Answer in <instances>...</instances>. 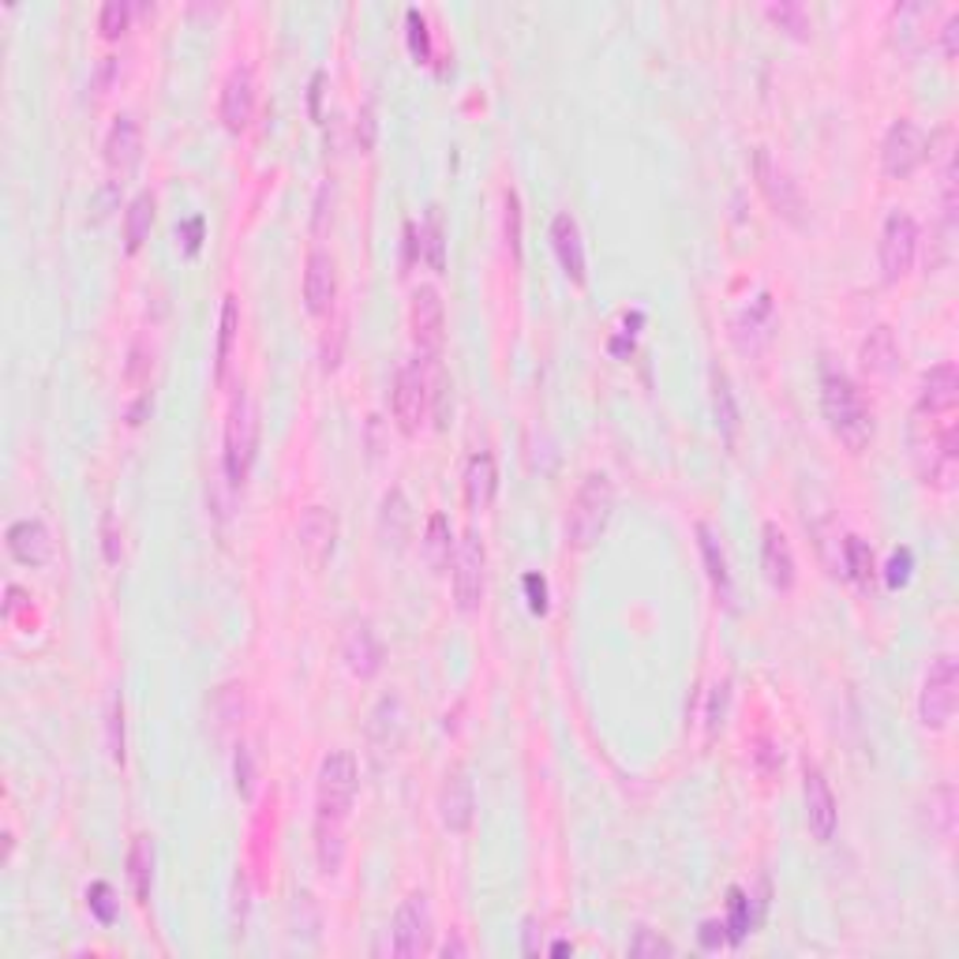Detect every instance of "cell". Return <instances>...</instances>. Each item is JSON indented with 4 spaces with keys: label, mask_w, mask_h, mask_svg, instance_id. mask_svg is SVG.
I'll return each instance as SVG.
<instances>
[{
    "label": "cell",
    "mask_w": 959,
    "mask_h": 959,
    "mask_svg": "<svg viewBox=\"0 0 959 959\" xmlns=\"http://www.w3.org/2000/svg\"><path fill=\"white\" fill-rule=\"evenodd\" d=\"M911 465L926 488H952L959 443L956 409H919L911 412Z\"/></svg>",
    "instance_id": "cell-1"
},
{
    "label": "cell",
    "mask_w": 959,
    "mask_h": 959,
    "mask_svg": "<svg viewBox=\"0 0 959 959\" xmlns=\"http://www.w3.org/2000/svg\"><path fill=\"white\" fill-rule=\"evenodd\" d=\"M821 412H824V420H829L832 435L840 438L847 451H862V446L874 438V420H869L866 401H862L858 386L843 372H824Z\"/></svg>",
    "instance_id": "cell-2"
},
{
    "label": "cell",
    "mask_w": 959,
    "mask_h": 959,
    "mask_svg": "<svg viewBox=\"0 0 959 959\" xmlns=\"http://www.w3.org/2000/svg\"><path fill=\"white\" fill-rule=\"evenodd\" d=\"M615 514V483L607 472H588L574 491V503L566 510V543L574 551H588L607 533Z\"/></svg>",
    "instance_id": "cell-3"
},
{
    "label": "cell",
    "mask_w": 959,
    "mask_h": 959,
    "mask_svg": "<svg viewBox=\"0 0 959 959\" xmlns=\"http://www.w3.org/2000/svg\"><path fill=\"white\" fill-rule=\"evenodd\" d=\"M356 780H360V769L353 753L349 750L327 753L319 764V776H315V817L346 824L356 798Z\"/></svg>",
    "instance_id": "cell-4"
},
{
    "label": "cell",
    "mask_w": 959,
    "mask_h": 959,
    "mask_svg": "<svg viewBox=\"0 0 959 959\" xmlns=\"http://www.w3.org/2000/svg\"><path fill=\"white\" fill-rule=\"evenodd\" d=\"M956 701H959V667L952 653H940L929 659L926 679H922V693H919V720L926 732H945L956 716Z\"/></svg>",
    "instance_id": "cell-5"
},
{
    "label": "cell",
    "mask_w": 959,
    "mask_h": 959,
    "mask_svg": "<svg viewBox=\"0 0 959 959\" xmlns=\"http://www.w3.org/2000/svg\"><path fill=\"white\" fill-rule=\"evenodd\" d=\"M255 454H259V409L241 394L225 420V477L233 488H244Z\"/></svg>",
    "instance_id": "cell-6"
},
{
    "label": "cell",
    "mask_w": 959,
    "mask_h": 959,
    "mask_svg": "<svg viewBox=\"0 0 959 959\" xmlns=\"http://www.w3.org/2000/svg\"><path fill=\"white\" fill-rule=\"evenodd\" d=\"M753 177H758V188L764 191L769 207L776 210L780 218H787L791 225H803V210H806L803 191H798V184L791 180V173L772 157L769 147H758V151H753Z\"/></svg>",
    "instance_id": "cell-7"
},
{
    "label": "cell",
    "mask_w": 959,
    "mask_h": 959,
    "mask_svg": "<svg viewBox=\"0 0 959 959\" xmlns=\"http://www.w3.org/2000/svg\"><path fill=\"white\" fill-rule=\"evenodd\" d=\"M926 151H929L926 131L914 125L911 117L892 120V128L885 131V143H881V169H885V177H892V180L911 177V173L919 169L922 162H926Z\"/></svg>",
    "instance_id": "cell-8"
},
{
    "label": "cell",
    "mask_w": 959,
    "mask_h": 959,
    "mask_svg": "<svg viewBox=\"0 0 959 959\" xmlns=\"http://www.w3.org/2000/svg\"><path fill=\"white\" fill-rule=\"evenodd\" d=\"M914 255H919V225H914L911 214L892 210V214L885 218L881 244H877V259H881L885 281L908 278V270L914 267Z\"/></svg>",
    "instance_id": "cell-9"
},
{
    "label": "cell",
    "mask_w": 959,
    "mask_h": 959,
    "mask_svg": "<svg viewBox=\"0 0 959 959\" xmlns=\"http://www.w3.org/2000/svg\"><path fill=\"white\" fill-rule=\"evenodd\" d=\"M483 566H488V551H483L480 533L469 529V533L461 536V543H457L454 562H451L457 611L472 615L483 604Z\"/></svg>",
    "instance_id": "cell-10"
},
{
    "label": "cell",
    "mask_w": 959,
    "mask_h": 959,
    "mask_svg": "<svg viewBox=\"0 0 959 959\" xmlns=\"http://www.w3.org/2000/svg\"><path fill=\"white\" fill-rule=\"evenodd\" d=\"M394 420H398V428L405 431V435H417L420 424H424L428 417V405H431V383H428V372H424V360H409V364L398 372V379H394Z\"/></svg>",
    "instance_id": "cell-11"
},
{
    "label": "cell",
    "mask_w": 959,
    "mask_h": 959,
    "mask_svg": "<svg viewBox=\"0 0 959 959\" xmlns=\"http://www.w3.org/2000/svg\"><path fill=\"white\" fill-rule=\"evenodd\" d=\"M409 330H412V341H417L420 356L435 360V353L443 349V341H446V307H443V296H438V289H431V285L412 289Z\"/></svg>",
    "instance_id": "cell-12"
},
{
    "label": "cell",
    "mask_w": 959,
    "mask_h": 959,
    "mask_svg": "<svg viewBox=\"0 0 959 959\" xmlns=\"http://www.w3.org/2000/svg\"><path fill=\"white\" fill-rule=\"evenodd\" d=\"M431 940V911L428 900L420 892L405 896L401 908L394 911V926H390V952L409 959V956H424Z\"/></svg>",
    "instance_id": "cell-13"
},
{
    "label": "cell",
    "mask_w": 959,
    "mask_h": 959,
    "mask_svg": "<svg viewBox=\"0 0 959 959\" xmlns=\"http://www.w3.org/2000/svg\"><path fill=\"white\" fill-rule=\"evenodd\" d=\"M472 817H477V795H472V780L461 764L446 769L443 787H438V821L446 832H469Z\"/></svg>",
    "instance_id": "cell-14"
},
{
    "label": "cell",
    "mask_w": 959,
    "mask_h": 959,
    "mask_svg": "<svg viewBox=\"0 0 959 959\" xmlns=\"http://www.w3.org/2000/svg\"><path fill=\"white\" fill-rule=\"evenodd\" d=\"M296 548L307 559V566L323 570L334 548H338V517L327 506H307L301 514V525H296Z\"/></svg>",
    "instance_id": "cell-15"
},
{
    "label": "cell",
    "mask_w": 959,
    "mask_h": 959,
    "mask_svg": "<svg viewBox=\"0 0 959 959\" xmlns=\"http://www.w3.org/2000/svg\"><path fill=\"white\" fill-rule=\"evenodd\" d=\"M405 732H409V712H405V701L398 693H386L379 698V705L367 716V742L372 750L386 758V753H398L405 742Z\"/></svg>",
    "instance_id": "cell-16"
},
{
    "label": "cell",
    "mask_w": 959,
    "mask_h": 959,
    "mask_svg": "<svg viewBox=\"0 0 959 959\" xmlns=\"http://www.w3.org/2000/svg\"><path fill=\"white\" fill-rule=\"evenodd\" d=\"M806 824L814 832L817 843H829L835 835V824H840V809H835V795L824 780V772L817 764H806Z\"/></svg>",
    "instance_id": "cell-17"
},
{
    "label": "cell",
    "mask_w": 959,
    "mask_h": 959,
    "mask_svg": "<svg viewBox=\"0 0 959 959\" xmlns=\"http://www.w3.org/2000/svg\"><path fill=\"white\" fill-rule=\"evenodd\" d=\"M139 157H143V131H139L131 113H120L113 120L109 136H105V165H109L113 177H128L139 165Z\"/></svg>",
    "instance_id": "cell-18"
},
{
    "label": "cell",
    "mask_w": 959,
    "mask_h": 959,
    "mask_svg": "<svg viewBox=\"0 0 959 959\" xmlns=\"http://www.w3.org/2000/svg\"><path fill=\"white\" fill-rule=\"evenodd\" d=\"M334 296H338V267H334V255L315 248L307 255V267H304V307L312 315H327L334 307Z\"/></svg>",
    "instance_id": "cell-19"
},
{
    "label": "cell",
    "mask_w": 959,
    "mask_h": 959,
    "mask_svg": "<svg viewBox=\"0 0 959 959\" xmlns=\"http://www.w3.org/2000/svg\"><path fill=\"white\" fill-rule=\"evenodd\" d=\"M255 117V72L236 65L222 86V125L229 131H244Z\"/></svg>",
    "instance_id": "cell-20"
},
{
    "label": "cell",
    "mask_w": 959,
    "mask_h": 959,
    "mask_svg": "<svg viewBox=\"0 0 959 959\" xmlns=\"http://www.w3.org/2000/svg\"><path fill=\"white\" fill-rule=\"evenodd\" d=\"M341 653H346V664L356 679H375V675L383 671V645H379V638H375V630L367 619H360L349 627L346 641H341Z\"/></svg>",
    "instance_id": "cell-21"
},
{
    "label": "cell",
    "mask_w": 959,
    "mask_h": 959,
    "mask_svg": "<svg viewBox=\"0 0 959 959\" xmlns=\"http://www.w3.org/2000/svg\"><path fill=\"white\" fill-rule=\"evenodd\" d=\"M551 248L559 255V267L574 285H585V241H581V225L574 214H555L551 222Z\"/></svg>",
    "instance_id": "cell-22"
},
{
    "label": "cell",
    "mask_w": 959,
    "mask_h": 959,
    "mask_svg": "<svg viewBox=\"0 0 959 959\" xmlns=\"http://www.w3.org/2000/svg\"><path fill=\"white\" fill-rule=\"evenodd\" d=\"M761 570L776 593H787L795 585V551H791L787 536L776 522L764 525V543H761Z\"/></svg>",
    "instance_id": "cell-23"
},
{
    "label": "cell",
    "mask_w": 959,
    "mask_h": 959,
    "mask_svg": "<svg viewBox=\"0 0 959 959\" xmlns=\"http://www.w3.org/2000/svg\"><path fill=\"white\" fill-rule=\"evenodd\" d=\"M8 551L23 566H42L52 555V536L38 517H23V522L8 525Z\"/></svg>",
    "instance_id": "cell-24"
},
{
    "label": "cell",
    "mask_w": 959,
    "mask_h": 959,
    "mask_svg": "<svg viewBox=\"0 0 959 959\" xmlns=\"http://www.w3.org/2000/svg\"><path fill=\"white\" fill-rule=\"evenodd\" d=\"M858 364L869 379H892L896 367H900V346H896L892 327H874L862 338Z\"/></svg>",
    "instance_id": "cell-25"
},
{
    "label": "cell",
    "mask_w": 959,
    "mask_h": 959,
    "mask_svg": "<svg viewBox=\"0 0 959 959\" xmlns=\"http://www.w3.org/2000/svg\"><path fill=\"white\" fill-rule=\"evenodd\" d=\"M409 533H412V506H409V499H405L401 488H390L379 503V540L386 543V548L401 551L405 540H409Z\"/></svg>",
    "instance_id": "cell-26"
},
{
    "label": "cell",
    "mask_w": 959,
    "mask_h": 959,
    "mask_svg": "<svg viewBox=\"0 0 959 959\" xmlns=\"http://www.w3.org/2000/svg\"><path fill=\"white\" fill-rule=\"evenodd\" d=\"M959 401V372L956 364H934L926 375H922L919 386V409H956Z\"/></svg>",
    "instance_id": "cell-27"
},
{
    "label": "cell",
    "mask_w": 959,
    "mask_h": 959,
    "mask_svg": "<svg viewBox=\"0 0 959 959\" xmlns=\"http://www.w3.org/2000/svg\"><path fill=\"white\" fill-rule=\"evenodd\" d=\"M698 543H701V559H705L709 581H712V593L720 596V604H724V607H732L735 585H732V570H727L724 543H720V536L712 533L709 525H698Z\"/></svg>",
    "instance_id": "cell-28"
},
{
    "label": "cell",
    "mask_w": 959,
    "mask_h": 959,
    "mask_svg": "<svg viewBox=\"0 0 959 959\" xmlns=\"http://www.w3.org/2000/svg\"><path fill=\"white\" fill-rule=\"evenodd\" d=\"M499 491V469L491 454H472L465 465V503L469 510H488Z\"/></svg>",
    "instance_id": "cell-29"
},
{
    "label": "cell",
    "mask_w": 959,
    "mask_h": 959,
    "mask_svg": "<svg viewBox=\"0 0 959 959\" xmlns=\"http://www.w3.org/2000/svg\"><path fill=\"white\" fill-rule=\"evenodd\" d=\"M746 334H750V341L742 346L746 353H758L764 341H769V334H772V296L769 293H761L758 301L735 319V341H742Z\"/></svg>",
    "instance_id": "cell-30"
},
{
    "label": "cell",
    "mask_w": 959,
    "mask_h": 959,
    "mask_svg": "<svg viewBox=\"0 0 959 959\" xmlns=\"http://www.w3.org/2000/svg\"><path fill=\"white\" fill-rule=\"evenodd\" d=\"M315 862L327 877L341 874V862H346V832H341V821H323L315 817Z\"/></svg>",
    "instance_id": "cell-31"
},
{
    "label": "cell",
    "mask_w": 959,
    "mask_h": 959,
    "mask_svg": "<svg viewBox=\"0 0 959 959\" xmlns=\"http://www.w3.org/2000/svg\"><path fill=\"white\" fill-rule=\"evenodd\" d=\"M712 412H716V428L720 435L732 443L738 435V398H735V386L727 379L724 367H712Z\"/></svg>",
    "instance_id": "cell-32"
},
{
    "label": "cell",
    "mask_w": 959,
    "mask_h": 959,
    "mask_svg": "<svg viewBox=\"0 0 959 959\" xmlns=\"http://www.w3.org/2000/svg\"><path fill=\"white\" fill-rule=\"evenodd\" d=\"M128 881L131 892H136L139 903L151 900V885H154V843L147 835H136L128 851Z\"/></svg>",
    "instance_id": "cell-33"
},
{
    "label": "cell",
    "mask_w": 959,
    "mask_h": 959,
    "mask_svg": "<svg viewBox=\"0 0 959 959\" xmlns=\"http://www.w3.org/2000/svg\"><path fill=\"white\" fill-rule=\"evenodd\" d=\"M451 522H446L443 514H431L428 522V533L424 540H420V555H424V562L431 566V574H443L446 566H451Z\"/></svg>",
    "instance_id": "cell-34"
},
{
    "label": "cell",
    "mask_w": 959,
    "mask_h": 959,
    "mask_svg": "<svg viewBox=\"0 0 959 959\" xmlns=\"http://www.w3.org/2000/svg\"><path fill=\"white\" fill-rule=\"evenodd\" d=\"M236 330H241V307H236V296H225L222 304V323H218V349H214V379L222 383L229 372V356H233L236 346Z\"/></svg>",
    "instance_id": "cell-35"
},
{
    "label": "cell",
    "mask_w": 959,
    "mask_h": 959,
    "mask_svg": "<svg viewBox=\"0 0 959 959\" xmlns=\"http://www.w3.org/2000/svg\"><path fill=\"white\" fill-rule=\"evenodd\" d=\"M154 225V196L151 191H139L136 199L128 202V214H125V248L139 252Z\"/></svg>",
    "instance_id": "cell-36"
},
{
    "label": "cell",
    "mask_w": 959,
    "mask_h": 959,
    "mask_svg": "<svg viewBox=\"0 0 959 959\" xmlns=\"http://www.w3.org/2000/svg\"><path fill=\"white\" fill-rule=\"evenodd\" d=\"M420 255H424L435 274L446 270V233H443V214H438V207H431L424 225H420Z\"/></svg>",
    "instance_id": "cell-37"
},
{
    "label": "cell",
    "mask_w": 959,
    "mask_h": 959,
    "mask_svg": "<svg viewBox=\"0 0 959 959\" xmlns=\"http://www.w3.org/2000/svg\"><path fill=\"white\" fill-rule=\"evenodd\" d=\"M840 562H843L840 574H847V577L862 581V585H869V577H874V548H869L862 536H847V540H843Z\"/></svg>",
    "instance_id": "cell-38"
},
{
    "label": "cell",
    "mask_w": 959,
    "mask_h": 959,
    "mask_svg": "<svg viewBox=\"0 0 959 959\" xmlns=\"http://www.w3.org/2000/svg\"><path fill=\"white\" fill-rule=\"evenodd\" d=\"M952 829H956V791L948 787V783H940L937 791H929V832L948 840Z\"/></svg>",
    "instance_id": "cell-39"
},
{
    "label": "cell",
    "mask_w": 959,
    "mask_h": 959,
    "mask_svg": "<svg viewBox=\"0 0 959 959\" xmlns=\"http://www.w3.org/2000/svg\"><path fill=\"white\" fill-rule=\"evenodd\" d=\"M724 929H727V940H732V945H738V940L753 929L750 900H746L742 888H732V892H727V922H724Z\"/></svg>",
    "instance_id": "cell-40"
},
{
    "label": "cell",
    "mask_w": 959,
    "mask_h": 959,
    "mask_svg": "<svg viewBox=\"0 0 959 959\" xmlns=\"http://www.w3.org/2000/svg\"><path fill=\"white\" fill-rule=\"evenodd\" d=\"M105 742H109V758L125 764V701L120 693L109 698V712H105Z\"/></svg>",
    "instance_id": "cell-41"
},
{
    "label": "cell",
    "mask_w": 959,
    "mask_h": 959,
    "mask_svg": "<svg viewBox=\"0 0 959 959\" xmlns=\"http://www.w3.org/2000/svg\"><path fill=\"white\" fill-rule=\"evenodd\" d=\"M86 903H91V914L102 926H113V919H117V892H113L109 881H94L86 888Z\"/></svg>",
    "instance_id": "cell-42"
},
{
    "label": "cell",
    "mask_w": 959,
    "mask_h": 959,
    "mask_svg": "<svg viewBox=\"0 0 959 959\" xmlns=\"http://www.w3.org/2000/svg\"><path fill=\"white\" fill-rule=\"evenodd\" d=\"M630 956L633 959H671L675 956V945L667 937H659V934H653V929H638V934H633V940H630Z\"/></svg>",
    "instance_id": "cell-43"
},
{
    "label": "cell",
    "mask_w": 959,
    "mask_h": 959,
    "mask_svg": "<svg viewBox=\"0 0 959 959\" xmlns=\"http://www.w3.org/2000/svg\"><path fill=\"white\" fill-rule=\"evenodd\" d=\"M405 26H409V49H412V57H417L420 65H424V60H431V31H428L424 12H420V8H409V12H405Z\"/></svg>",
    "instance_id": "cell-44"
},
{
    "label": "cell",
    "mask_w": 959,
    "mask_h": 959,
    "mask_svg": "<svg viewBox=\"0 0 959 959\" xmlns=\"http://www.w3.org/2000/svg\"><path fill=\"white\" fill-rule=\"evenodd\" d=\"M233 780H236V791H241L244 798L255 795V780H259V769H255V753L252 746H236L233 753Z\"/></svg>",
    "instance_id": "cell-45"
},
{
    "label": "cell",
    "mask_w": 959,
    "mask_h": 959,
    "mask_svg": "<svg viewBox=\"0 0 959 959\" xmlns=\"http://www.w3.org/2000/svg\"><path fill=\"white\" fill-rule=\"evenodd\" d=\"M128 23H131V4H128V0H109V4L102 8V15H98V26H102L105 38H117V34H125Z\"/></svg>",
    "instance_id": "cell-46"
},
{
    "label": "cell",
    "mask_w": 959,
    "mask_h": 959,
    "mask_svg": "<svg viewBox=\"0 0 959 959\" xmlns=\"http://www.w3.org/2000/svg\"><path fill=\"white\" fill-rule=\"evenodd\" d=\"M769 20H776L783 31L798 34V38H806V34H809V20H806V8L803 4H772L769 8Z\"/></svg>",
    "instance_id": "cell-47"
},
{
    "label": "cell",
    "mask_w": 959,
    "mask_h": 959,
    "mask_svg": "<svg viewBox=\"0 0 959 959\" xmlns=\"http://www.w3.org/2000/svg\"><path fill=\"white\" fill-rule=\"evenodd\" d=\"M506 244L510 255L522 259V199H517V191H506Z\"/></svg>",
    "instance_id": "cell-48"
},
{
    "label": "cell",
    "mask_w": 959,
    "mask_h": 959,
    "mask_svg": "<svg viewBox=\"0 0 959 959\" xmlns=\"http://www.w3.org/2000/svg\"><path fill=\"white\" fill-rule=\"evenodd\" d=\"M911 570H914V555H911V548H900V551H892V559H888V566H885V581H888V588H903L911 581Z\"/></svg>",
    "instance_id": "cell-49"
},
{
    "label": "cell",
    "mask_w": 959,
    "mask_h": 959,
    "mask_svg": "<svg viewBox=\"0 0 959 959\" xmlns=\"http://www.w3.org/2000/svg\"><path fill=\"white\" fill-rule=\"evenodd\" d=\"M248 908H252L248 877L236 874V877H233V929H236V934H244V922H248Z\"/></svg>",
    "instance_id": "cell-50"
},
{
    "label": "cell",
    "mask_w": 959,
    "mask_h": 959,
    "mask_svg": "<svg viewBox=\"0 0 959 959\" xmlns=\"http://www.w3.org/2000/svg\"><path fill=\"white\" fill-rule=\"evenodd\" d=\"M102 543H105V562H109V566H120V559H125V543H120L117 517H113L109 510L102 514Z\"/></svg>",
    "instance_id": "cell-51"
},
{
    "label": "cell",
    "mask_w": 959,
    "mask_h": 959,
    "mask_svg": "<svg viewBox=\"0 0 959 959\" xmlns=\"http://www.w3.org/2000/svg\"><path fill=\"white\" fill-rule=\"evenodd\" d=\"M727 698H732V682H716V690H712V698H709V712H705V720H709V735H716L720 732V724H724V716H727Z\"/></svg>",
    "instance_id": "cell-52"
},
{
    "label": "cell",
    "mask_w": 959,
    "mask_h": 959,
    "mask_svg": "<svg viewBox=\"0 0 959 959\" xmlns=\"http://www.w3.org/2000/svg\"><path fill=\"white\" fill-rule=\"evenodd\" d=\"M525 600H529V611L533 615H548V581H543L540 574H525Z\"/></svg>",
    "instance_id": "cell-53"
},
{
    "label": "cell",
    "mask_w": 959,
    "mask_h": 959,
    "mask_svg": "<svg viewBox=\"0 0 959 959\" xmlns=\"http://www.w3.org/2000/svg\"><path fill=\"white\" fill-rule=\"evenodd\" d=\"M177 236L184 241V252L196 255V252H199V244H202V218H191V222H184V225L177 229Z\"/></svg>",
    "instance_id": "cell-54"
},
{
    "label": "cell",
    "mask_w": 959,
    "mask_h": 959,
    "mask_svg": "<svg viewBox=\"0 0 959 959\" xmlns=\"http://www.w3.org/2000/svg\"><path fill=\"white\" fill-rule=\"evenodd\" d=\"M356 136H360V147H372L375 143V109L372 105H364V109H360V125H356Z\"/></svg>",
    "instance_id": "cell-55"
},
{
    "label": "cell",
    "mask_w": 959,
    "mask_h": 959,
    "mask_svg": "<svg viewBox=\"0 0 959 959\" xmlns=\"http://www.w3.org/2000/svg\"><path fill=\"white\" fill-rule=\"evenodd\" d=\"M701 948H720L727 940L724 934V922H701Z\"/></svg>",
    "instance_id": "cell-56"
},
{
    "label": "cell",
    "mask_w": 959,
    "mask_h": 959,
    "mask_svg": "<svg viewBox=\"0 0 959 959\" xmlns=\"http://www.w3.org/2000/svg\"><path fill=\"white\" fill-rule=\"evenodd\" d=\"M940 38H945V52H948V57H956V49H959V15H948V23H945V31H940Z\"/></svg>",
    "instance_id": "cell-57"
},
{
    "label": "cell",
    "mask_w": 959,
    "mask_h": 959,
    "mask_svg": "<svg viewBox=\"0 0 959 959\" xmlns=\"http://www.w3.org/2000/svg\"><path fill=\"white\" fill-rule=\"evenodd\" d=\"M540 937H543V934H540V922H536V919H525V952H529V956L540 952Z\"/></svg>",
    "instance_id": "cell-58"
},
{
    "label": "cell",
    "mask_w": 959,
    "mask_h": 959,
    "mask_svg": "<svg viewBox=\"0 0 959 959\" xmlns=\"http://www.w3.org/2000/svg\"><path fill=\"white\" fill-rule=\"evenodd\" d=\"M443 956L446 959H451V956H469V945H465V940L457 937V934H451V937L443 940Z\"/></svg>",
    "instance_id": "cell-59"
},
{
    "label": "cell",
    "mask_w": 959,
    "mask_h": 959,
    "mask_svg": "<svg viewBox=\"0 0 959 959\" xmlns=\"http://www.w3.org/2000/svg\"><path fill=\"white\" fill-rule=\"evenodd\" d=\"M20 604H23V593H20V588H15V585H8V604H4V615H8V619H12L15 607H20Z\"/></svg>",
    "instance_id": "cell-60"
},
{
    "label": "cell",
    "mask_w": 959,
    "mask_h": 959,
    "mask_svg": "<svg viewBox=\"0 0 959 959\" xmlns=\"http://www.w3.org/2000/svg\"><path fill=\"white\" fill-rule=\"evenodd\" d=\"M551 952H555V956H566V952H574V945H570V940H555V945H551Z\"/></svg>",
    "instance_id": "cell-61"
}]
</instances>
